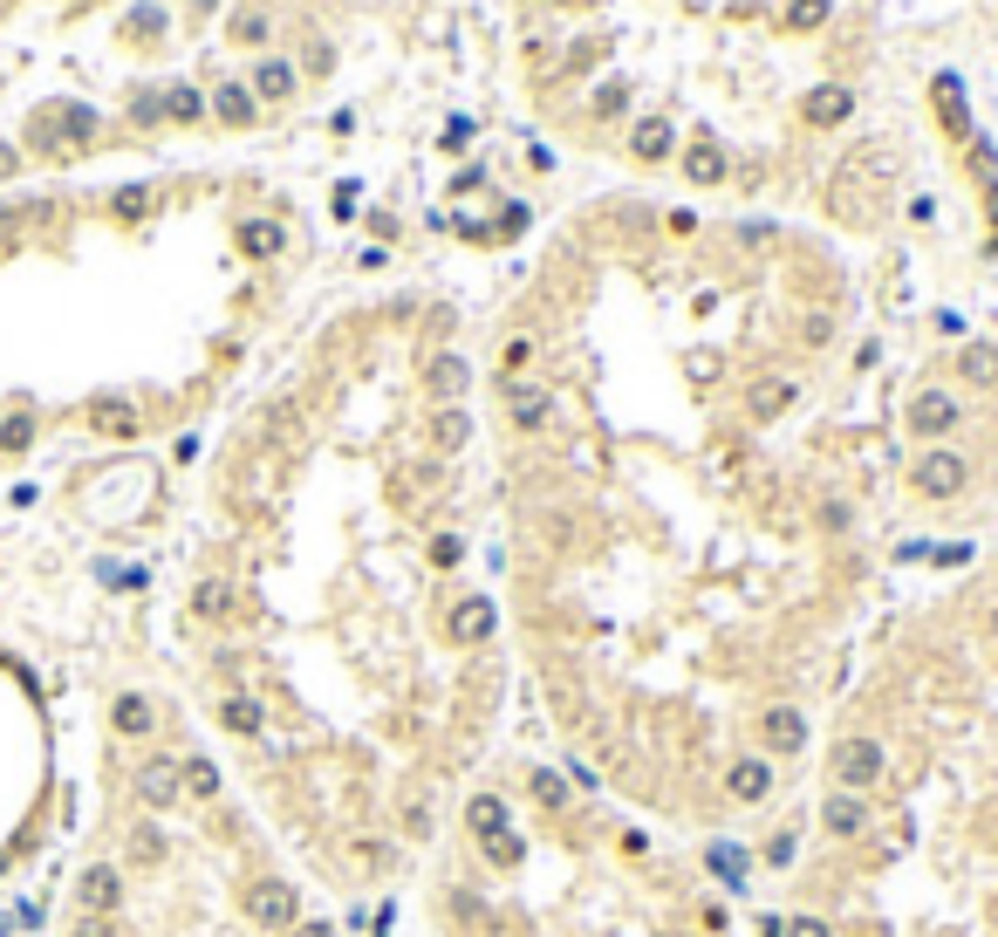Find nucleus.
Returning a JSON list of instances; mask_svg holds the SVG:
<instances>
[{
  "label": "nucleus",
  "instance_id": "nucleus-6",
  "mask_svg": "<svg viewBox=\"0 0 998 937\" xmlns=\"http://www.w3.org/2000/svg\"><path fill=\"white\" fill-rule=\"evenodd\" d=\"M629 151H636L644 165H663V158H671V123H663V117H644V123L629 131Z\"/></svg>",
  "mask_w": 998,
  "mask_h": 937
},
{
  "label": "nucleus",
  "instance_id": "nucleus-2",
  "mask_svg": "<svg viewBox=\"0 0 998 937\" xmlns=\"http://www.w3.org/2000/svg\"><path fill=\"white\" fill-rule=\"evenodd\" d=\"M370 937H759V910L732 849L636 815L541 725H514Z\"/></svg>",
  "mask_w": 998,
  "mask_h": 937
},
{
  "label": "nucleus",
  "instance_id": "nucleus-10",
  "mask_svg": "<svg viewBox=\"0 0 998 937\" xmlns=\"http://www.w3.org/2000/svg\"><path fill=\"white\" fill-rule=\"evenodd\" d=\"M588 110H596V117H616V110H629V83H602L596 96H588Z\"/></svg>",
  "mask_w": 998,
  "mask_h": 937
},
{
  "label": "nucleus",
  "instance_id": "nucleus-4",
  "mask_svg": "<svg viewBox=\"0 0 998 937\" xmlns=\"http://www.w3.org/2000/svg\"><path fill=\"white\" fill-rule=\"evenodd\" d=\"M903 424H910V439H924V445H943L964 424V391L951 384H924L910 404H903Z\"/></svg>",
  "mask_w": 998,
  "mask_h": 937
},
{
  "label": "nucleus",
  "instance_id": "nucleus-7",
  "mask_svg": "<svg viewBox=\"0 0 998 937\" xmlns=\"http://www.w3.org/2000/svg\"><path fill=\"white\" fill-rule=\"evenodd\" d=\"M684 179H690V185H719V179H725V151H719V144H690V151H684Z\"/></svg>",
  "mask_w": 998,
  "mask_h": 937
},
{
  "label": "nucleus",
  "instance_id": "nucleus-8",
  "mask_svg": "<svg viewBox=\"0 0 998 937\" xmlns=\"http://www.w3.org/2000/svg\"><path fill=\"white\" fill-rule=\"evenodd\" d=\"M834 14V0H786V35H814Z\"/></svg>",
  "mask_w": 998,
  "mask_h": 937
},
{
  "label": "nucleus",
  "instance_id": "nucleus-9",
  "mask_svg": "<svg viewBox=\"0 0 998 937\" xmlns=\"http://www.w3.org/2000/svg\"><path fill=\"white\" fill-rule=\"evenodd\" d=\"M253 89H261V96H288L294 89V62H267L261 75H253Z\"/></svg>",
  "mask_w": 998,
  "mask_h": 937
},
{
  "label": "nucleus",
  "instance_id": "nucleus-5",
  "mask_svg": "<svg viewBox=\"0 0 998 937\" xmlns=\"http://www.w3.org/2000/svg\"><path fill=\"white\" fill-rule=\"evenodd\" d=\"M849 110H855V96H849V89H834V83H828V89H814L807 104H801V117L814 123V131H834V123H849Z\"/></svg>",
  "mask_w": 998,
  "mask_h": 937
},
{
  "label": "nucleus",
  "instance_id": "nucleus-3",
  "mask_svg": "<svg viewBox=\"0 0 998 937\" xmlns=\"http://www.w3.org/2000/svg\"><path fill=\"white\" fill-rule=\"evenodd\" d=\"M41 937H370V924L309 882L185 698L123 677L89 719Z\"/></svg>",
  "mask_w": 998,
  "mask_h": 937
},
{
  "label": "nucleus",
  "instance_id": "nucleus-11",
  "mask_svg": "<svg viewBox=\"0 0 998 937\" xmlns=\"http://www.w3.org/2000/svg\"><path fill=\"white\" fill-rule=\"evenodd\" d=\"M233 41H253V48H261V41H267V14H253V8L233 14Z\"/></svg>",
  "mask_w": 998,
  "mask_h": 937
},
{
  "label": "nucleus",
  "instance_id": "nucleus-1",
  "mask_svg": "<svg viewBox=\"0 0 998 937\" xmlns=\"http://www.w3.org/2000/svg\"><path fill=\"white\" fill-rule=\"evenodd\" d=\"M738 863L759 937H998V575L841 685Z\"/></svg>",
  "mask_w": 998,
  "mask_h": 937
}]
</instances>
